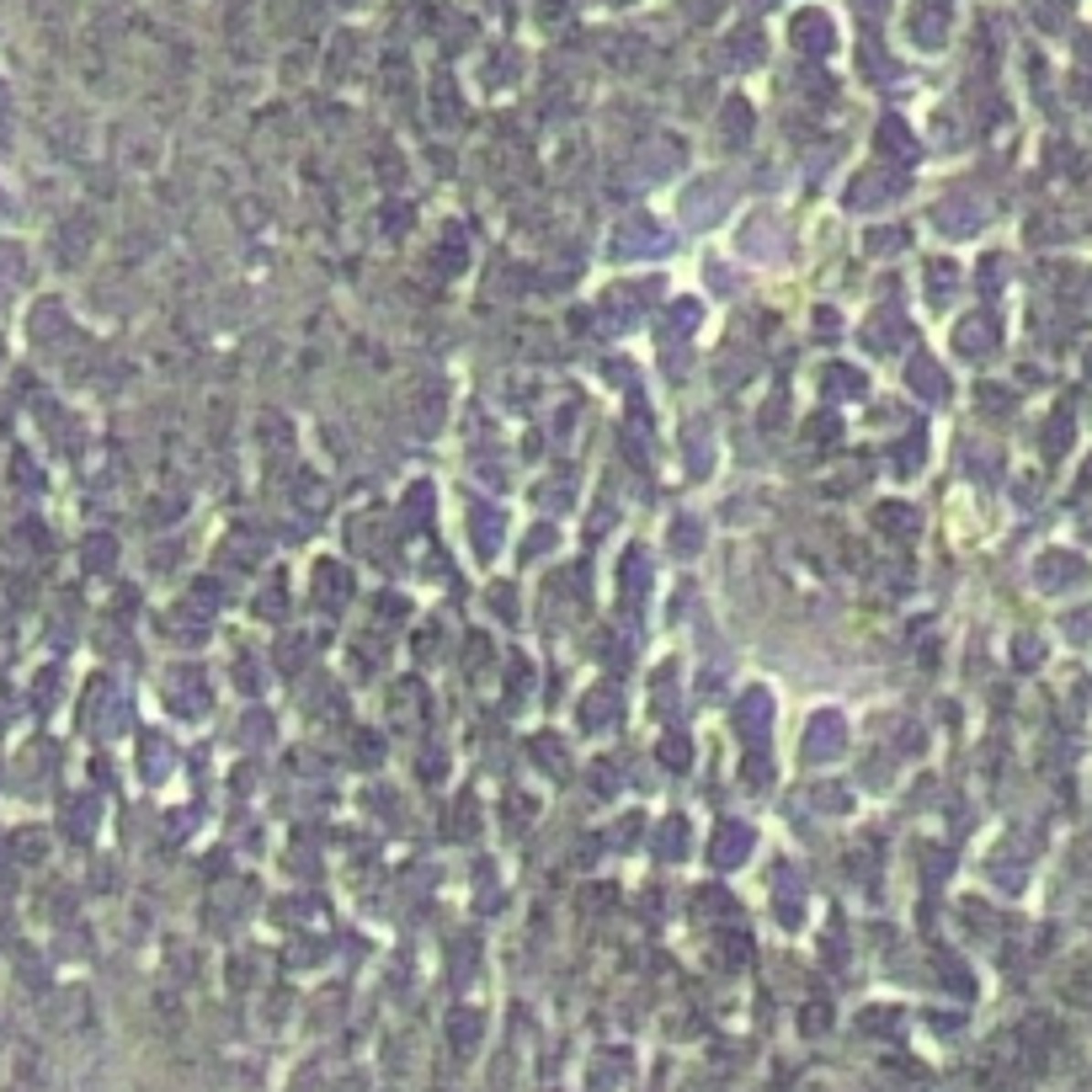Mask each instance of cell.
Returning a JSON list of instances; mask_svg holds the SVG:
<instances>
[{
    "label": "cell",
    "mask_w": 1092,
    "mask_h": 1092,
    "mask_svg": "<svg viewBox=\"0 0 1092 1092\" xmlns=\"http://www.w3.org/2000/svg\"><path fill=\"white\" fill-rule=\"evenodd\" d=\"M469 528H474V549H480V555H496V544H501V528H506V517H501L496 506L474 501V506H469Z\"/></svg>",
    "instance_id": "ba28073f"
},
{
    "label": "cell",
    "mask_w": 1092,
    "mask_h": 1092,
    "mask_svg": "<svg viewBox=\"0 0 1092 1092\" xmlns=\"http://www.w3.org/2000/svg\"><path fill=\"white\" fill-rule=\"evenodd\" d=\"M666 246H672V240H666V229H661L651 214L624 218L619 235H613V250H619V256H661Z\"/></svg>",
    "instance_id": "7a4b0ae2"
},
{
    "label": "cell",
    "mask_w": 1092,
    "mask_h": 1092,
    "mask_svg": "<svg viewBox=\"0 0 1092 1092\" xmlns=\"http://www.w3.org/2000/svg\"><path fill=\"white\" fill-rule=\"evenodd\" d=\"M171 768V747H160V736H150L144 741V779H160Z\"/></svg>",
    "instance_id": "ffe728a7"
},
{
    "label": "cell",
    "mask_w": 1092,
    "mask_h": 1092,
    "mask_svg": "<svg viewBox=\"0 0 1092 1092\" xmlns=\"http://www.w3.org/2000/svg\"><path fill=\"white\" fill-rule=\"evenodd\" d=\"M896 192H906V187L890 182V176H864V182L847 187V203H853V208H874V203H885V197H896Z\"/></svg>",
    "instance_id": "8fae6325"
},
{
    "label": "cell",
    "mask_w": 1092,
    "mask_h": 1092,
    "mask_svg": "<svg viewBox=\"0 0 1092 1092\" xmlns=\"http://www.w3.org/2000/svg\"><path fill=\"white\" fill-rule=\"evenodd\" d=\"M906 336H911V331H906L901 314H874V320H869V336H864V342H869L874 352H896Z\"/></svg>",
    "instance_id": "30bf717a"
},
{
    "label": "cell",
    "mask_w": 1092,
    "mask_h": 1092,
    "mask_svg": "<svg viewBox=\"0 0 1092 1092\" xmlns=\"http://www.w3.org/2000/svg\"><path fill=\"white\" fill-rule=\"evenodd\" d=\"M906 378H911V389H917V395H933V400L943 395V374H938L933 357H917V363L906 368Z\"/></svg>",
    "instance_id": "9a60e30c"
},
{
    "label": "cell",
    "mask_w": 1092,
    "mask_h": 1092,
    "mask_svg": "<svg viewBox=\"0 0 1092 1092\" xmlns=\"http://www.w3.org/2000/svg\"><path fill=\"white\" fill-rule=\"evenodd\" d=\"M773 783V768H768V757H751L747 762V789H768Z\"/></svg>",
    "instance_id": "d4e9b609"
},
{
    "label": "cell",
    "mask_w": 1092,
    "mask_h": 1092,
    "mask_svg": "<svg viewBox=\"0 0 1092 1092\" xmlns=\"http://www.w3.org/2000/svg\"><path fill=\"white\" fill-rule=\"evenodd\" d=\"M683 853H687V821L672 815V821L661 826V858H683Z\"/></svg>",
    "instance_id": "d6986e66"
},
{
    "label": "cell",
    "mask_w": 1092,
    "mask_h": 1092,
    "mask_svg": "<svg viewBox=\"0 0 1092 1092\" xmlns=\"http://www.w3.org/2000/svg\"><path fill=\"white\" fill-rule=\"evenodd\" d=\"M698 325V304H677L672 310V331H693Z\"/></svg>",
    "instance_id": "83f0119b"
},
{
    "label": "cell",
    "mask_w": 1092,
    "mask_h": 1092,
    "mask_svg": "<svg viewBox=\"0 0 1092 1092\" xmlns=\"http://www.w3.org/2000/svg\"><path fill=\"white\" fill-rule=\"evenodd\" d=\"M597 314H602V325H608V331H624L629 320L640 314V293H634V288H608Z\"/></svg>",
    "instance_id": "9c48e42d"
},
{
    "label": "cell",
    "mask_w": 1092,
    "mask_h": 1092,
    "mask_svg": "<svg viewBox=\"0 0 1092 1092\" xmlns=\"http://www.w3.org/2000/svg\"><path fill=\"white\" fill-rule=\"evenodd\" d=\"M800 751H805V762H837L847 751V719L843 715H815L805 725V736H800Z\"/></svg>",
    "instance_id": "6da1fadb"
},
{
    "label": "cell",
    "mask_w": 1092,
    "mask_h": 1092,
    "mask_svg": "<svg viewBox=\"0 0 1092 1092\" xmlns=\"http://www.w3.org/2000/svg\"><path fill=\"white\" fill-rule=\"evenodd\" d=\"M496 613H506V619L517 613V597H512V587H496Z\"/></svg>",
    "instance_id": "4dcf8cb0"
},
{
    "label": "cell",
    "mask_w": 1092,
    "mask_h": 1092,
    "mask_svg": "<svg viewBox=\"0 0 1092 1092\" xmlns=\"http://www.w3.org/2000/svg\"><path fill=\"white\" fill-rule=\"evenodd\" d=\"M160 698H165L182 719H192V715H203V709H208V698H214V693H208V677H197V672H171L165 687H160Z\"/></svg>",
    "instance_id": "3957f363"
},
{
    "label": "cell",
    "mask_w": 1092,
    "mask_h": 1092,
    "mask_svg": "<svg viewBox=\"0 0 1092 1092\" xmlns=\"http://www.w3.org/2000/svg\"><path fill=\"white\" fill-rule=\"evenodd\" d=\"M826 395H832V400H843V395L858 400V395H864V374H858V368H843V363L826 368Z\"/></svg>",
    "instance_id": "5bb4252c"
},
{
    "label": "cell",
    "mask_w": 1092,
    "mask_h": 1092,
    "mask_svg": "<svg viewBox=\"0 0 1092 1092\" xmlns=\"http://www.w3.org/2000/svg\"><path fill=\"white\" fill-rule=\"evenodd\" d=\"M687 469L704 474L709 469V448H704V427H687Z\"/></svg>",
    "instance_id": "44dd1931"
},
{
    "label": "cell",
    "mask_w": 1092,
    "mask_h": 1092,
    "mask_svg": "<svg viewBox=\"0 0 1092 1092\" xmlns=\"http://www.w3.org/2000/svg\"><path fill=\"white\" fill-rule=\"evenodd\" d=\"M687 751H693V747H687V736H666V741H661V757H666V768H677V773L687 768Z\"/></svg>",
    "instance_id": "7402d4cb"
},
{
    "label": "cell",
    "mask_w": 1092,
    "mask_h": 1092,
    "mask_svg": "<svg viewBox=\"0 0 1092 1092\" xmlns=\"http://www.w3.org/2000/svg\"><path fill=\"white\" fill-rule=\"evenodd\" d=\"M869 246L879 250V256H890V250H901V246H906V229H874V235H869Z\"/></svg>",
    "instance_id": "cb8c5ba5"
},
{
    "label": "cell",
    "mask_w": 1092,
    "mask_h": 1092,
    "mask_svg": "<svg viewBox=\"0 0 1092 1092\" xmlns=\"http://www.w3.org/2000/svg\"><path fill=\"white\" fill-rule=\"evenodd\" d=\"M768 725H773V698H768L762 687L741 693V704H736V730H741L747 741H762V736H768Z\"/></svg>",
    "instance_id": "277c9868"
},
{
    "label": "cell",
    "mask_w": 1092,
    "mask_h": 1092,
    "mask_svg": "<svg viewBox=\"0 0 1092 1092\" xmlns=\"http://www.w3.org/2000/svg\"><path fill=\"white\" fill-rule=\"evenodd\" d=\"M747 847H751V832L741 826V821H719V826H715V864H719V869L747 864Z\"/></svg>",
    "instance_id": "8992f818"
},
{
    "label": "cell",
    "mask_w": 1092,
    "mask_h": 1092,
    "mask_svg": "<svg viewBox=\"0 0 1092 1092\" xmlns=\"http://www.w3.org/2000/svg\"><path fill=\"white\" fill-rule=\"evenodd\" d=\"M645 587H651V560H645V555H629L624 560V602L629 608L645 602Z\"/></svg>",
    "instance_id": "4fadbf2b"
},
{
    "label": "cell",
    "mask_w": 1092,
    "mask_h": 1092,
    "mask_svg": "<svg viewBox=\"0 0 1092 1092\" xmlns=\"http://www.w3.org/2000/svg\"><path fill=\"white\" fill-rule=\"evenodd\" d=\"M879 528H885V533H896V538H911V528H917V517L906 512L901 501H890V506H879Z\"/></svg>",
    "instance_id": "e0dca14e"
},
{
    "label": "cell",
    "mask_w": 1092,
    "mask_h": 1092,
    "mask_svg": "<svg viewBox=\"0 0 1092 1092\" xmlns=\"http://www.w3.org/2000/svg\"><path fill=\"white\" fill-rule=\"evenodd\" d=\"M815 800H821V811H847V794H843V789H832V783H821V789H815Z\"/></svg>",
    "instance_id": "4316f807"
},
{
    "label": "cell",
    "mask_w": 1092,
    "mask_h": 1092,
    "mask_svg": "<svg viewBox=\"0 0 1092 1092\" xmlns=\"http://www.w3.org/2000/svg\"><path fill=\"white\" fill-rule=\"evenodd\" d=\"M811 437H815V442H832V437H837V421H832V416H815Z\"/></svg>",
    "instance_id": "f1b7e54d"
},
{
    "label": "cell",
    "mask_w": 1092,
    "mask_h": 1092,
    "mask_svg": "<svg viewBox=\"0 0 1092 1092\" xmlns=\"http://www.w3.org/2000/svg\"><path fill=\"white\" fill-rule=\"evenodd\" d=\"M378 751H384V741H378V736H357V757H363V762H374Z\"/></svg>",
    "instance_id": "f546056e"
},
{
    "label": "cell",
    "mask_w": 1092,
    "mask_h": 1092,
    "mask_svg": "<svg viewBox=\"0 0 1092 1092\" xmlns=\"http://www.w3.org/2000/svg\"><path fill=\"white\" fill-rule=\"evenodd\" d=\"M725 203H730V187H725L719 176H709V182H698V187L683 192V208H687L693 224H709L715 214H725Z\"/></svg>",
    "instance_id": "5b68a950"
},
{
    "label": "cell",
    "mask_w": 1092,
    "mask_h": 1092,
    "mask_svg": "<svg viewBox=\"0 0 1092 1092\" xmlns=\"http://www.w3.org/2000/svg\"><path fill=\"white\" fill-rule=\"evenodd\" d=\"M917 453H922V437L906 432L901 448H896V469H901V474H911V469H917Z\"/></svg>",
    "instance_id": "603a6c76"
},
{
    "label": "cell",
    "mask_w": 1092,
    "mask_h": 1092,
    "mask_svg": "<svg viewBox=\"0 0 1092 1092\" xmlns=\"http://www.w3.org/2000/svg\"><path fill=\"white\" fill-rule=\"evenodd\" d=\"M314 581H320V602H325V608H342L346 592H352V576H346V570H336L331 560L314 570Z\"/></svg>",
    "instance_id": "7c38bea8"
},
{
    "label": "cell",
    "mask_w": 1092,
    "mask_h": 1092,
    "mask_svg": "<svg viewBox=\"0 0 1092 1092\" xmlns=\"http://www.w3.org/2000/svg\"><path fill=\"white\" fill-rule=\"evenodd\" d=\"M672 549H677V555H698V549H704L698 517H677V523H672Z\"/></svg>",
    "instance_id": "2e32d148"
},
{
    "label": "cell",
    "mask_w": 1092,
    "mask_h": 1092,
    "mask_svg": "<svg viewBox=\"0 0 1092 1092\" xmlns=\"http://www.w3.org/2000/svg\"><path fill=\"white\" fill-rule=\"evenodd\" d=\"M581 725H587V730H613V725H619V693H613V687H592V693L581 698Z\"/></svg>",
    "instance_id": "52a82bcc"
},
{
    "label": "cell",
    "mask_w": 1092,
    "mask_h": 1092,
    "mask_svg": "<svg viewBox=\"0 0 1092 1092\" xmlns=\"http://www.w3.org/2000/svg\"><path fill=\"white\" fill-rule=\"evenodd\" d=\"M879 144H885V150H896L901 160H911V139H906L901 128H885V133H879Z\"/></svg>",
    "instance_id": "484cf974"
},
{
    "label": "cell",
    "mask_w": 1092,
    "mask_h": 1092,
    "mask_svg": "<svg viewBox=\"0 0 1092 1092\" xmlns=\"http://www.w3.org/2000/svg\"><path fill=\"white\" fill-rule=\"evenodd\" d=\"M533 757H538V768H549L555 779L565 773V747L555 741V736H538V741H533Z\"/></svg>",
    "instance_id": "ac0fdd59"
}]
</instances>
